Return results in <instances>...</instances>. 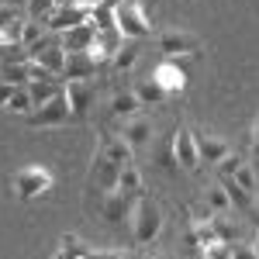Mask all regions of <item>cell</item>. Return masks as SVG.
Masks as SVG:
<instances>
[{"label":"cell","instance_id":"obj_12","mask_svg":"<svg viewBox=\"0 0 259 259\" xmlns=\"http://www.w3.org/2000/svg\"><path fill=\"white\" fill-rule=\"evenodd\" d=\"M173 159H177V166H183V169H197L200 166L197 145H194V132H190V128H180L177 135H173Z\"/></svg>","mask_w":259,"mask_h":259},{"label":"cell","instance_id":"obj_23","mask_svg":"<svg viewBox=\"0 0 259 259\" xmlns=\"http://www.w3.org/2000/svg\"><path fill=\"white\" fill-rule=\"evenodd\" d=\"M221 190H225V197H228V207H235V211H249V207H252V194H245L232 177L221 180Z\"/></svg>","mask_w":259,"mask_h":259},{"label":"cell","instance_id":"obj_15","mask_svg":"<svg viewBox=\"0 0 259 259\" xmlns=\"http://www.w3.org/2000/svg\"><path fill=\"white\" fill-rule=\"evenodd\" d=\"M31 62H38L41 69L49 73V76H62V66H66V52H62V45H49V49H41L31 56Z\"/></svg>","mask_w":259,"mask_h":259},{"label":"cell","instance_id":"obj_28","mask_svg":"<svg viewBox=\"0 0 259 259\" xmlns=\"http://www.w3.org/2000/svg\"><path fill=\"white\" fill-rule=\"evenodd\" d=\"M59 256H62V259H83V256H90V249H87L80 239H73V235H62Z\"/></svg>","mask_w":259,"mask_h":259},{"label":"cell","instance_id":"obj_5","mask_svg":"<svg viewBox=\"0 0 259 259\" xmlns=\"http://www.w3.org/2000/svg\"><path fill=\"white\" fill-rule=\"evenodd\" d=\"M152 83H159L166 97L183 94V90H187V69H183V62L180 59H162L159 66H156V73H152Z\"/></svg>","mask_w":259,"mask_h":259},{"label":"cell","instance_id":"obj_27","mask_svg":"<svg viewBox=\"0 0 259 259\" xmlns=\"http://www.w3.org/2000/svg\"><path fill=\"white\" fill-rule=\"evenodd\" d=\"M4 111H11V114H21V118H24V114L31 111V97H28V90H24V87H18V90L7 97Z\"/></svg>","mask_w":259,"mask_h":259},{"label":"cell","instance_id":"obj_36","mask_svg":"<svg viewBox=\"0 0 259 259\" xmlns=\"http://www.w3.org/2000/svg\"><path fill=\"white\" fill-rule=\"evenodd\" d=\"M18 11H21L18 4H0V28H7L11 21H18V18H21Z\"/></svg>","mask_w":259,"mask_h":259},{"label":"cell","instance_id":"obj_41","mask_svg":"<svg viewBox=\"0 0 259 259\" xmlns=\"http://www.w3.org/2000/svg\"><path fill=\"white\" fill-rule=\"evenodd\" d=\"M14 4H18V7H24V0H14Z\"/></svg>","mask_w":259,"mask_h":259},{"label":"cell","instance_id":"obj_45","mask_svg":"<svg viewBox=\"0 0 259 259\" xmlns=\"http://www.w3.org/2000/svg\"><path fill=\"white\" fill-rule=\"evenodd\" d=\"M83 259H90V256H83Z\"/></svg>","mask_w":259,"mask_h":259},{"label":"cell","instance_id":"obj_37","mask_svg":"<svg viewBox=\"0 0 259 259\" xmlns=\"http://www.w3.org/2000/svg\"><path fill=\"white\" fill-rule=\"evenodd\" d=\"M256 142H259V128H256V121H252V124L245 128V135H242V145H245V149H256Z\"/></svg>","mask_w":259,"mask_h":259},{"label":"cell","instance_id":"obj_29","mask_svg":"<svg viewBox=\"0 0 259 259\" xmlns=\"http://www.w3.org/2000/svg\"><path fill=\"white\" fill-rule=\"evenodd\" d=\"M45 35V24L41 21H31L24 18V24H21V49H28V45H35V41Z\"/></svg>","mask_w":259,"mask_h":259},{"label":"cell","instance_id":"obj_32","mask_svg":"<svg viewBox=\"0 0 259 259\" xmlns=\"http://www.w3.org/2000/svg\"><path fill=\"white\" fill-rule=\"evenodd\" d=\"M52 7H56V0H24V11H28L31 21H41Z\"/></svg>","mask_w":259,"mask_h":259},{"label":"cell","instance_id":"obj_7","mask_svg":"<svg viewBox=\"0 0 259 259\" xmlns=\"http://www.w3.org/2000/svg\"><path fill=\"white\" fill-rule=\"evenodd\" d=\"M159 52L166 59H180V56H197L200 52V38L190 31H166L159 38Z\"/></svg>","mask_w":259,"mask_h":259},{"label":"cell","instance_id":"obj_38","mask_svg":"<svg viewBox=\"0 0 259 259\" xmlns=\"http://www.w3.org/2000/svg\"><path fill=\"white\" fill-rule=\"evenodd\" d=\"M14 90H18V87H14V83H4V80H0V107H4V104H7V97H11V94H14Z\"/></svg>","mask_w":259,"mask_h":259},{"label":"cell","instance_id":"obj_6","mask_svg":"<svg viewBox=\"0 0 259 259\" xmlns=\"http://www.w3.org/2000/svg\"><path fill=\"white\" fill-rule=\"evenodd\" d=\"M83 21H90V7H62V4H56L45 18H41V24H45V31H66V28H76V24H83Z\"/></svg>","mask_w":259,"mask_h":259},{"label":"cell","instance_id":"obj_1","mask_svg":"<svg viewBox=\"0 0 259 259\" xmlns=\"http://www.w3.org/2000/svg\"><path fill=\"white\" fill-rule=\"evenodd\" d=\"M132 232H135V242L139 245H152L162 232V211L156 207V200L142 190L135 204H132Z\"/></svg>","mask_w":259,"mask_h":259},{"label":"cell","instance_id":"obj_10","mask_svg":"<svg viewBox=\"0 0 259 259\" xmlns=\"http://www.w3.org/2000/svg\"><path fill=\"white\" fill-rule=\"evenodd\" d=\"M94 38H97V28H94L90 21H83V24H76V28H66V31H59L62 52H87V49L94 45Z\"/></svg>","mask_w":259,"mask_h":259},{"label":"cell","instance_id":"obj_17","mask_svg":"<svg viewBox=\"0 0 259 259\" xmlns=\"http://www.w3.org/2000/svg\"><path fill=\"white\" fill-rule=\"evenodd\" d=\"M24 90H28V97H31V107H41L45 100H52L62 90V83H56V76H45V80H31Z\"/></svg>","mask_w":259,"mask_h":259},{"label":"cell","instance_id":"obj_25","mask_svg":"<svg viewBox=\"0 0 259 259\" xmlns=\"http://www.w3.org/2000/svg\"><path fill=\"white\" fill-rule=\"evenodd\" d=\"M211 228H214V239L218 242H239V235H242V225L225 221V218H211Z\"/></svg>","mask_w":259,"mask_h":259},{"label":"cell","instance_id":"obj_22","mask_svg":"<svg viewBox=\"0 0 259 259\" xmlns=\"http://www.w3.org/2000/svg\"><path fill=\"white\" fill-rule=\"evenodd\" d=\"M97 152H104L107 159H111V162H118V166H128V162H132V152H135V149H132V145H128L124 139H104V145H100Z\"/></svg>","mask_w":259,"mask_h":259},{"label":"cell","instance_id":"obj_34","mask_svg":"<svg viewBox=\"0 0 259 259\" xmlns=\"http://www.w3.org/2000/svg\"><path fill=\"white\" fill-rule=\"evenodd\" d=\"M228 252H232V242H211V245L200 249L204 259H228Z\"/></svg>","mask_w":259,"mask_h":259},{"label":"cell","instance_id":"obj_11","mask_svg":"<svg viewBox=\"0 0 259 259\" xmlns=\"http://www.w3.org/2000/svg\"><path fill=\"white\" fill-rule=\"evenodd\" d=\"M132 204H135V197H128L121 190H107L100 197V214L107 221H114V225H121V221H128V214H132Z\"/></svg>","mask_w":259,"mask_h":259},{"label":"cell","instance_id":"obj_24","mask_svg":"<svg viewBox=\"0 0 259 259\" xmlns=\"http://www.w3.org/2000/svg\"><path fill=\"white\" fill-rule=\"evenodd\" d=\"M132 94H135V100H139L142 107H156V104H162V100H166V94H162V87H159V83H152V80L139 83V87H135Z\"/></svg>","mask_w":259,"mask_h":259},{"label":"cell","instance_id":"obj_14","mask_svg":"<svg viewBox=\"0 0 259 259\" xmlns=\"http://www.w3.org/2000/svg\"><path fill=\"white\" fill-rule=\"evenodd\" d=\"M194 145H197V159L211 162V166H214L225 152H232V149L225 145V139H218V135H204V132H194Z\"/></svg>","mask_w":259,"mask_h":259},{"label":"cell","instance_id":"obj_30","mask_svg":"<svg viewBox=\"0 0 259 259\" xmlns=\"http://www.w3.org/2000/svg\"><path fill=\"white\" fill-rule=\"evenodd\" d=\"M235 183H239L242 190H245V194H256V166H245V162H242L239 169H235Z\"/></svg>","mask_w":259,"mask_h":259},{"label":"cell","instance_id":"obj_4","mask_svg":"<svg viewBox=\"0 0 259 259\" xmlns=\"http://www.w3.org/2000/svg\"><path fill=\"white\" fill-rule=\"evenodd\" d=\"M49 187H52V173L41 169V166H24L18 177H14V194H18L21 200L38 197V194H45Z\"/></svg>","mask_w":259,"mask_h":259},{"label":"cell","instance_id":"obj_21","mask_svg":"<svg viewBox=\"0 0 259 259\" xmlns=\"http://www.w3.org/2000/svg\"><path fill=\"white\" fill-rule=\"evenodd\" d=\"M135 59H139V41L135 38H121V45L114 49V56H111V66H114L118 73H124V69L135 66Z\"/></svg>","mask_w":259,"mask_h":259},{"label":"cell","instance_id":"obj_3","mask_svg":"<svg viewBox=\"0 0 259 259\" xmlns=\"http://www.w3.org/2000/svg\"><path fill=\"white\" fill-rule=\"evenodd\" d=\"M28 124L31 128H56V124H66V121H73V111H69V100H66V94H56L52 100H45L41 107H31L28 114Z\"/></svg>","mask_w":259,"mask_h":259},{"label":"cell","instance_id":"obj_39","mask_svg":"<svg viewBox=\"0 0 259 259\" xmlns=\"http://www.w3.org/2000/svg\"><path fill=\"white\" fill-rule=\"evenodd\" d=\"M90 259H124L121 252H111V249H104V252H90Z\"/></svg>","mask_w":259,"mask_h":259},{"label":"cell","instance_id":"obj_2","mask_svg":"<svg viewBox=\"0 0 259 259\" xmlns=\"http://www.w3.org/2000/svg\"><path fill=\"white\" fill-rule=\"evenodd\" d=\"M114 28H118L121 38H135V41L152 35V21L142 11L139 0H121V4H114Z\"/></svg>","mask_w":259,"mask_h":259},{"label":"cell","instance_id":"obj_13","mask_svg":"<svg viewBox=\"0 0 259 259\" xmlns=\"http://www.w3.org/2000/svg\"><path fill=\"white\" fill-rule=\"evenodd\" d=\"M118 162H111L104 152L94 156V166H90V183L100 187V194H107V190H114V183H118Z\"/></svg>","mask_w":259,"mask_h":259},{"label":"cell","instance_id":"obj_44","mask_svg":"<svg viewBox=\"0 0 259 259\" xmlns=\"http://www.w3.org/2000/svg\"><path fill=\"white\" fill-rule=\"evenodd\" d=\"M142 259H152V256H142Z\"/></svg>","mask_w":259,"mask_h":259},{"label":"cell","instance_id":"obj_33","mask_svg":"<svg viewBox=\"0 0 259 259\" xmlns=\"http://www.w3.org/2000/svg\"><path fill=\"white\" fill-rule=\"evenodd\" d=\"M207 207H211V211H228V197H225L221 183H214V187H207Z\"/></svg>","mask_w":259,"mask_h":259},{"label":"cell","instance_id":"obj_26","mask_svg":"<svg viewBox=\"0 0 259 259\" xmlns=\"http://www.w3.org/2000/svg\"><path fill=\"white\" fill-rule=\"evenodd\" d=\"M90 24H94L97 31L114 28V7H107V4H94V7H90Z\"/></svg>","mask_w":259,"mask_h":259},{"label":"cell","instance_id":"obj_9","mask_svg":"<svg viewBox=\"0 0 259 259\" xmlns=\"http://www.w3.org/2000/svg\"><path fill=\"white\" fill-rule=\"evenodd\" d=\"M97 73H100V62L90 52H66V66H62L66 80H94Z\"/></svg>","mask_w":259,"mask_h":259},{"label":"cell","instance_id":"obj_18","mask_svg":"<svg viewBox=\"0 0 259 259\" xmlns=\"http://www.w3.org/2000/svg\"><path fill=\"white\" fill-rule=\"evenodd\" d=\"M0 80L14 83V87H28V83H31V59L4 62V66H0Z\"/></svg>","mask_w":259,"mask_h":259},{"label":"cell","instance_id":"obj_43","mask_svg":"<svg viewBox=\"0 0 259 259\" xmlns=\"http://www.w3.org/2000/svg\"><path fill=\"white\" fill-rule=\"evenodd\" d=\"M52 259H62V256H59V252H56V256H52Z\"/></svg>","mask_w":259,"mask_h":259},{"label":"cell","instance_id":"obj_16","mask_svg":"<svg viewBox=\"0 0 259 259\" xmlns=\"http://www.w3.org/2000/svg\"><path fill=\"white\" fill-rule=\"evenodd\" d=\"M121 139L128 142L132 149H142V145H149V142H152V124H149L145 118H128Z\"/></svg>","mask_w":259,"mask_h":259},{"label":"cell","instance_id":"obj_31","mask_svg":"<svg viewBox=\"0 0 259 259\" xmlns=\"http://www.w3.org/2000/svg\"><path fill=\"white\" fill-rule=\"evenodd\" d=\"M214 166H218V177L221 180H225V177H235V169L242 166V156H239V152H225Z\"/></svg>","mask_w":259,"mask_h":259},{"label":"cell","instance_id":"obj_40","mask_svg":"<svg viewBox=\"0 0 259 259\" xmlns=\"http://www.w3.org/2000/svg\"><path fill=\"white\" fill-rule=\"evenodd\" d=\"M100 4H107V7H114V4H121V0H100Z\"/></svg>","mask_w":259,"mask_h":259},{"label":"cell","instance_id":"obj_35","mask_svg":"<svg viewBox=\"0 0 259 259\" xmlns=\"http://www.w3.org/2000/svg\"><path fill=\"white\" fill-rule=\"evenodd\" d=\"M228 259H259V256H256V245L252 242H232Z\"/></svg>","mask_w":259,"mask_h":259},{"label":"cell","instance_id":"obj_42","mask_svg":"<svg viewBox=\"0 0 259 259\" xmlns=\"http://www.w3.org/2000/svg\"><path fill=\"white\" fill-rule=\"evenodd\" d=\"M0 4H14V0H0Z\"/></svg>","mask_w":259,"mask_h":259},{"label":"cell","instance_id":"obj_20","mask_svg":"<svg viewBox=\"0 0 259 259\" xmlns=\"http://www.w3.org/2000/svg\"><path fill=\"white\" fill-rule=\"evenodd\" d=\"M142 111V104L139 100H135V94H132V90H118V94H114V97H111V114H114V118H135V114H139Z\"/></svg>","mask_w":259,"mask_h":259},{"label":"cell","instance_id":"obj_8","mask_svg":"<svg viewBox=\"0 0 259 259\" xmlns=\"http://www.w3.org/2000/svg\"><path fill=\"white\" fill-rule=\"evenodd\" d=\"M62 94L69 100L73 118H83L87 107H90V100H94V80H66L62 83Z\"/></svg>","mask_w":259,"mask_h":259},{"label":"cell","instance_id":"obj_19","mask_svg":"<svg viewBox=\"0 0 259 259\" xmlns=\"http://www.w3.org/2000/svg\"><path fill=\"white\" fill-rule=\"evenodd\" d=\"M114 190L128 194V197H139V194H142V173H139L135 162H128V166H121V169H118V183H114Z\"/></svg>","mask_w":259,"mask_h":259}]
</instances>
